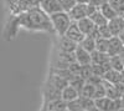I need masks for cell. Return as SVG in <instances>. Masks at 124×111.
Instances as JSON below:
<instances>
[{"label":"cell","instance_id":"1","mask_svg":"<svg viewBox=\"0 0 124 111\" xmlns=\"http://www.w3.org/2000/svg\"><path fill=\"white\" fill-rule=\"evenodd\" d=\"M15 19L19 28H24L31 30V31L55 33L50 15L46 14L39 5H35L25 11H21L17 16H15Z\"/></svg>","mask_w":124,"mask_h":111},{"label":"cell","instance_id":"2","mask_svg":"<svg viewBox=\"0 0 124 111\" xmlns=\"http://www.w3.org/2000/svg\"><path fill=\"white\" fill-rule=\"evenodd\" d=\"M50 19H51V23H52L55 34H57L60 36L66 34L68 26L72 23V20H71L68 13L65 11V10L58 11V13H55V14H51L50 15Z\"/></svg>","mask_w":124,"mask_h":111},{"label":"cell","instance_id":"3","mask_svg":"<svg viewBox=\"0 0 124 111\" xmlns=\"http://www.w3.org/2000/svg\"><path fill=\"white\" fill-rule=\"evenodd\" d=\"M58 39H57V49L60 51H65V53H75L76 47L78 46L77 43H75L73 40H71L70 37H67L66 35H57Z\"/></svg>","mask_w":124,"mask_h":111},{"label":"cell","instance_id":"4","mask_svg":"<svg viewBox=\"0 0 124 111\" xmlns=\"http://www.w3.org/2000/svg\"><path fill=\"white\" fill-rule=\"evenodd\" d=\"M37 5L48 15L58 13V11H62V10H63L62 6H61V4L58 3V0H39Z\"/></svg>","mask_w":124,"mask_h":111},{"label":"cell","instance_id":"5","mask_svg":"<svg viewBox=\"0 0 124 111\" xmlns=\"http://www.w3.org/2000/svg\"><path fill=\"white\" fill-rule=\"evenodd\" d=\"M61 92L62 90L58 89L57 86H55L52 83L47 80L46 84L44 85V97H45V102L46 101H51L55 99H60L61 97Z\"/></svg>","mask_w":124,"mask_h":111},{"label":"cell","instance_id":"6","mask_svg":"<svg viewBox=\"0 0 124 111\" xmlns=\"http://www.w3.org/2000/svg\"><path fill=\"white\" fill-rule=\"evenodd\" d=\"M67 37H70L71 40H73L75 43H77V44H81V41L85 39V34L82 33V30L79 29V26H78V24H77V21H72L71 23V25L68 26V29H67V31H66V34H65Z\"/></svg>","mask_w":124,"mask_h":111},{"label":"cell","instance_id":"7","mask_svg":"<svg viewBox=\"0 0 124 111\" xmlns=\"http://www.w3.org/2000/svg\"><path fill=\"white\" fill-rule=\"evenodd\" d=\"M68 15H70V18H71L72 21H78V20L88 16V13H87V4L77 3V4L68 11Z\"/></svg>","mask_w":124,"mask_h":111},{"label":"cell","instance_id":"8","mask_svg":"<svg viewBox=\"0 0 124 111\" xmlns=\"http://www.w3.org/2000/svg\"><path fill=\"white\" fill-rule=\"evenodd\" d=\"M75 56H76V61L81 65H89L92 64V56L88 50H86L85 47H82L79 44L75 50Z\"/></svg>","mask_w":124,"mask_h":111},{"label":"cell","instance_id":"9","mask_svg":"<svg viewBox=\"0 0 124 111\" xmlns=\"http://www.w3.org/2000/svg\"><path fill=\"white\" fill-rule=\"evenodd\" d=\"M108 26L110 29L113 36H118L124 30V16L123 15H117L116 18L108 20Z\"/></svg>","mask_w":124,"mask_h":111},{"label":"cell","instance_id":"10","mask_svg":"<svg viewBox=\"0 0 124 111\" xmlns=\"http://www.w3.org/2000/svg\"><path fill=\"white\" fill-rule=\"evenodd\" d=\"M44 110H50V111H66L67 110V101H65L62 97L55 99L51 101L44 102Z\"/></svg>","mask_w":124,"mask_h":111},{"label":"cell","instance_id":"11","mask_svg":"<svg viewBox=\"0 0 124 111\" xmlns=\"http://www.w3.org/2000/svg\"><path fill=\"white\" fill-rule=\"evenodd\" d=\"M77 24H78L79 29L82 30V33H83L85 35H91L93 30L97 28V25L92 21V19H91L89 16H86V18H83V19L78 20Z\"/></svg>","mask_w":124,"mask_h":111},{"label":"cell","instance_id":"12","mask_svg":"<svg viewBox=\"0 0 124 111\" xmlns=\"http://www.w3.org/2000/svg\"><path fill=\"white\" fill-rule=\"evenodd\" d=\"M124 47L122 40L119 39V36H112L109 39V47H108V54L110 56H114V55H118L122 49Z\"/></svg>","mask_w":124,"mask_h":111},{"label":"cell","instance_id":"13","mask_svg":"<svg viewBox=\"0 0 124 111\" xmlns=\"http://www.w3.org/2000/svg\"><path fill=\"white\" fill-rule=\"evenodd\" d=\"M61 97L65 100V101H72V100H75L77 97H79V91L77 89H75L72 85H67L66 87L62 89V92H61Z\"/></svg>","mask_w":124,"mask_h":111},{"label":"cell","instance_id":"14","mask_svg":"<svg viewBox=\"0 0 124 111\" xmlns=\"http://www.w3.org/2000/svg\"><path fill=\"white\" fill-rule=\"evenodd\" d=\"M94 100H96L97 110H99V111H112L113 99H110L108 96H103V97H98V99H94Z\"/></svg>","mask_w":124,"mask_h":111},{"label":"cell","instance_id":"15","mask_svg":"<svg viewBox=\"0 0 124 111\" xmlns=\"http://www.w3.org/2000/svg\"><path fill=\"white\" fill-rule=\"evenodd\" d=\"M99 10H101V13L104 15L108 20H110V19H113V18H116L117 15H119V14L116 11V9L109 4V1H107V3L103 4L102 6H99Z\"/></svg>","mask_w":124,"mask_h":111},{"label":"cell","instance_id":"16","mask_svg":"<svg viewBox=\"0 0 124 111\" xmlns=\"http://www.w3.org/2000/svg\"><path fill=\"white\" fill-rule=\"evenodd\" d=\"M81 102L82 106H83V111H96L97 106H96V100L93 97H87V96H81Z\"/></svg>","mask_w":124,"mask_h":111},{"label":"cell","instance_id":"17","mask_svg":"<svg viewBox=\"0 0 124 111\" xmlns=\"http://www.w3.org/2000/svg\"><path fill=\"white\" fill-rule=\"evenodd\" d=\"M89 18L92 19V21L97 26H102V25H106V24H108V19L103 15L102 13H101V10L99 9H97L93 14H91L89 15Z\"/></svg>","mask_w":124,"mask_h":111},{"label":"cell","instance_id":"18","mask_svg":"<svg viewBox=\"0 0 124 111\" xmlns=\"http://www.w3.org/2000/svg\"><path fill=\"white\" fill-rule=\"evenodd\" d=\"M79 45L82 47H85L86 50H88L89 53H92V51H94V50H96V39L93 36H91V35H86L85 39L81 41Z\"/></svg>","mask_w":124,"mask_h":111},{"label":"cell","instance_id":"19","mask_svg":"<svg viewBox=\"0 0 124 111\" xmlns=\"http://www.w3.org/2000/svg\"><path fill=\"white\" fill-rule=\"evenodd\" d=\"M94 91H96V85H93L91 83H87L83 85V87H82L79 95L81 96H87V97H93L94 99Z\"/></svg>","mask_w":124,"mask_h":111},{"label":"cell","instance_id":"20","mask_svg":"<svg viewBox=\"0 0 124 111\" xmlns=\"http://www.w3.org/2000/svg\"><path fill=\"white\" fill-rule=\"evenodd\" d=\"M108 47H109V39L102 37V36L96 39V50L102 53H108Z\"/></svg>","mask_w":124,"mask_h":111},{"label":"cell","instance_id":"21","mask_svg":"<svg viewBox=\"0 0 124 111\" xmlns=\"http://www.w3.org/2000/svg\"><path fill=\"white\" fill-rule=\"evenodd\" d=\"M85 84H86V80L81 75H73L70 80V85H72L75 89H77L79 92H81V90H82V87H83Z\"/></svg>","mask_w":124,"mask_h":111},{"label":"cell","instance_id":"22","mask_svg":"<svg viewBox=\"0 0 124 111\" xmlns=\"http://www.w3.org/2000/svg\"><path fill=\"white\" fill-rule=\"evenodd\" d=\"M110 66H112V69L118 70V71H123L124 70V63L119 55L110 56Z\"/></svg>","mask_w":124,"mask_h":111},{"label":"cell","instance_id":"23","mask_svg":"<svg viewBox=\"0 0 124 111\" xmlns=\"http://www.w3.org/2000/svg\"><path fill=\"white\" fill-rule=\"evenodd\" d=\"M67 110L70 111H83V106H82V102H81V99L77 97L72 101H68L67 102Z\"/></svg>","mask_w":124,"mask_h":111},{"label":"cell","instance_id":"24","mask_svg":"<svg viewBox=\"0 0 124 111\" xmlns=\"http://www.w3.org/2000/svg\"><path fill=\"white\" fill-rule=\"evenodd\" d=\"M108 1L119 15L124 14V0H108Z\"/></svg>","mask_w":124,"mask_h":111},{"label":"cell","instance_id":"25","mask_svg":"<svg viewBox=\"0 0 124 111\" xmlns=\"http://www.w3.org/2000/svg\"><path fill=\"white\" fill-rule=\"evenodd\" d=\"M79 75L83 77L86 81L87 80L93 75V70H92V64H89V65H82V67H81V73H79Z\"/></svg>","mask_w":124,"mask_h":111},{"label":"cell","instance_id":"26","mask_svg":"<svg viewBox=\"0 0 124 111\" xmlns=\"http://www.w3.org/2000/svg\"><path fill=\"white\" fill-rule=\"evenodd\" d=\"M98 31H99V35L102 37H106V39H110L113 36L112 31H110V29L108 26V24L106 25H102V26H98Z\"/></svg>","mask_w":124,"mask_h":111},{"label":"cell","instance_id":"27","mask_svg":"<svg viewBox=\"0 0 124 111\" xmlns=\"http://www.w3.org/2000/svg\"><path fill=\"white\" fill-rule=\"evenodd\" d=\"M58 3L61 4V6H62V9L65 10V11H70V10L73 8L76 4H77V1L76 0H58Z\"/></svg>","mask_w":124,"mask_h":111},{"label":"cell","instance_id":"28","mask_svg":"<svg viewBox=\"0 0 124 111\" xmlns=\"http://www.w3.org/2000/svg\"><path fill=\"white\" fill-rule=\"evenodd\" d=\"M92 70H93V75H97V76H101V77L104 76V74L107 71L104 69V66L99 65V64H92Z\"/></svg>","mask_w":124,"mask_h":111},{"label":"cell","instance_id":"29","mask_svg":"<svg viewBox=\"0 0 124 111\" xmlns=\"http://www.w3.org/2000/svg\"><path fill=\"white\" fill-rule=\"evenodd\" d=\"M103 96H107V92H106V86L103 84V81L98 85H96V91H94V99H98V97H103Z\"/></svg>","mask_w":124,"mask_h":111},{"label":"cell","instance_id":"30","mask_svg":"<svg viewBox=\"0 0 124 111\" xmlns=\"http://www.w3.org/2000/svg\"><path fill=\"white\" fill-rule=\"evenodd\" d=\"M108 0H89V3L92 4V5H94L96 8H98L99 9V6H102L104 3H107Z\"/></svg>","mask_w":124,"mask_h":111},{"label":"cell","instance_id":"31","mask_svg":"<svg viewBox=\"0 0 124 111\" xmlns=\"http://www.w3.org/2000/svg\"><path fill=\"white\" fill-rule=\"evenodd\" d=\"M118 36H119V39L122 40V43H123V45H124V30H123V31H122Z\"/></svg>","mask_w":124,"mask_h":111},{"label":"cell","instance_id":"32","mask_svg":"<svg viewBox=\"0 0 124 111\" xmlns=\"http://www.w3.org/2000/svg\"><path fill=\"white\" fill-rule=\"evenodd\" d=\"M118 55H119V56H120V59H122V60H123V63H124V47H123V49H122V51H120V53H119V54H118Z\"/></svg>","mask_w":124,"mask_h":111},{"label":"cell","instance_id":"33","mask_svg":"<svg viewBox=\"0 0 124 111\" xmlns=\"http://www.w3.org/2000/svg\"><path fill=\"white\" fill-rule=\"evenodd\" d=\"M77 3H81V4H88L89 0H76Z\"/></svg>","mask_w":124,"mask_h":111}]
</instances>
